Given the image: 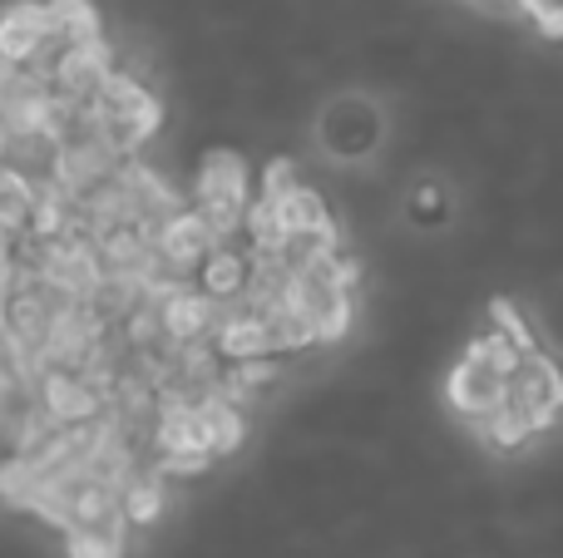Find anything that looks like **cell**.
Returning <instances> with one entry per match:
<instances>
[{
  "label": "cell",
  "mask_w": 563,
  "mask_h": 558,
  "mask_svg": "<svg viewBox=\"0 0 563 558\" xmlns=\"http://www.w3.org/2000/svg\"><path fill=\"white\" fill-rule=\"evenodd\" d=\"M253 168L238 148H208L198 158V174H194V198H184L198 217L208 223V233L218 243L243 233V217L253 208Z\"/></svg>",
  "instance_id": "cell-1"
},
{
  "label": "cell",
  "mask_w": 563,
  "mask_h": 558,
  "mask_svg": "<svg viewBox=\"0 0 563 558\" xmlns=\"http://www.w3.org/2000/svg\"><path fill=\"white\" fill-rule=\"evenodd\" d=\"M380 109L371 104V99L361 94H341L331 99L327 109H321V148H327L331 158H341V164H356V158H366L371 148L380 144Z\"/></svg>",
  "instance_id": "cell-2"
},
{
  "label": "cell",
  "mask_w": 563,
  "mask_h": 558,
  "mask_svg": "<svg viewBox=\"0 0 563 558\" xmlns=\"http://www.w3.org/2000/svg\"><path fill=\"white\" fill-rule=\"evenodd\" d=\"M445 405L460 415V421L479 425L489 411L505 405V376L495 366H485L475 351H465L445 376Z\"/></svg>",
  "instance_id": "cell-3"
},
{
  "label": "cell",
  "mask_w": 563,
  "mask_h": 558,
  "mask_svg": "<svg viewBox=\"0 0 563 558\" xmlns=\"http://www.w3.org/2000/svg\"><path fill=\"white\" fill-rule=\"evenodd\" d=\"M247 272H253V257H247L243 237H228V243H213V253L188 272V287L213 306H233L247 297Z\"/></svg>",
  "instance_id": "cell-4"
},
{
  "label": "cell",
  "mask_w": 563,
  "mask_h": 558,
  "mask_svg": "<svg viewBox=\"0 0 563 558\" xmlns=\"http://www.w3.org/2000/svg\"><path fill=\"white\" fill-rule=\"evenodd\" d=\"M45 45H49L45 0H10V5L0 10V59H5L10 69H25Z\"/></svg>",
  "instance_id": "cell-5"
},
{
  "label": "cell",
  "mask_w": 563,
  "mask_h": 558,
  "mask_svg": "<svg viewBox=\"0 0 563 558\" xmlns=\"http://www.w3.org/2000/svg\"><path fill=\"white\" fill-rule=\"evenodd\" d=\"M65 549H69V558H124L129 554V524L109 520V524L65 529Z\"/></svg>",
  "instance_id": "cell-6"
},
{
  "label": "cell",
  "mask_w": 563,
  "mask_h": 558,
  "mask_svg": "<svg viewBox=\"0 0 563 558\" xmlns=\"http://www.w3.org/2000/svg\"><path fill=\"white\" fill-rule=\"evenodd\" d=\"M475 431L485 435V440L495 445L499 455H519V450H525V445H529V440H534V435H539L534 425H529L525 415L515 411V405H499V411H489L485 421L475 425Z\"/></svg>",
  "instance_id": "cell-7"
},
{
  "label": "cell",
  "mask_w": 563,
  "mask_h": 558,
  "mask_svg": "<svg viewBox=\"0 0 563 558\" xmlns=\"http://www.w3.org/2000/svg\"><path fill=\"white\" fill-rule=\"evenodd\" d=\"M410 217H416V223H426V227L445 223V217H450V198H445V188H440V183H420V188H416V198H410Z\"/></svg>",
  "instance_id": "cell-8"
}]
</instances>
